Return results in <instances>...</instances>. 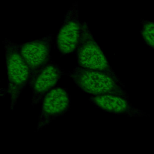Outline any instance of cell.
Returning <instances> with one entry per match:
<instances>
[{
    "instance_id": "cell-1",
    "label": "cell",
    "mask_w": 154,
    "mask_h": 154,
    "mask_svg": "<svg viewBox=\"0 0 154 154\" xmlns=\"http://www.w3.org/2000/svg\"><path fill=\"white\" fill-rule=\"evenodd\" d=\"M68 75L82 91L93 96L114 95L129 100L125 85L117 75L75 67Z\"/></svg>"
},
{
    "instance_id": "cell-2",
    "label": "cell",
    "mask_w": 154,
    "mask_h": 154,
    "mask_svg": "<svg viewBox=\"0 0 154 154\" xmlns=\"http://www.w3.org/2000/svg\"><path fill=\"white\" fill-rule=\"evenodd\" d=\"M3 44L7 75V93L10 99V109L13 110L21 93L29 84L31 71L20 54L19 44L8 38L3 41Z\"/></svg>"
},
{
    "instance_id": "cell-3",
    "label": "cell",
    "mask_w": 154,
    "mask_h": 154,
    "mask_svg": "<svg viewBox=\"0 0 154 154\" xmlns=\"http://www.w3.org/2000/svg\"><path fill=\"white\" fill-rule=\"evenodd\" d=\"M75 54L79 67L116 75L85 21L81 22L79 40Z\"/></svg>"
},
{
    "instance_id": "cell-4",
    "label": "cell",
    "mask_w": 154,
    "mask_h": 154,
    "mask_svg": "<svg viewBox=\"0 0 154 154\" xmlns=\"http://www.w3.org/2000/svg\"><path fill=\"white\" fill-rule=\"evenodd\" d=\"M81 24L78 2H75L64 15L63 22L57 33L56 48L61 55L75 53L79 40Z\"/></svg>"
},
{
    "instance_id": "cell-5",
    "label": "cell",
    "mask_w": 154,
    "mask_h": 154,
    "mask_svg": "<svg viewBox=\"0 0 154 154\" xmlns=\"http://www.w3.org/2000/svg\"><path fill=\"white\" fill-rule=\"evenodd\" d=\"M64 73L62 68L50 60L39 69L31 78L28 85L31 89V106L42 102L45 96L56 87Z\"/></svg>"
},
{
    "instance_id": "cell-6",
    "label": "cell",
    "mask_w": 154,
    "mask_h": 154,
    "mask_svg": "<svg viewBox=\"0 0 154 154\" xmlns=\"http://www.w3.org/2000/svg\"><path fill=\"white\" fill-rule=\"evenodd\" d=\"M70 96L66 88L57 87L48 93L42 101L37 130L66 114L70 107Z\"/></svg>"
},
{
    "instance_id": "cell-7",
    "label": "cell",
    "mask_w": 154,
    "mask_h": 154,
    "mask_svg": "<svg viewBox=\"0 0 154 154\" xmlns=\"http://www.w3.org/2000/svg\"><path fill=\"white\" fill-rule=\"evenodd\" d=\"M53 34L19 44L20 54L31 71V78L51 58ZM30 78V79H31Z\"/></svg>"
},
{
    "instance_id": "cell-8",
    "label": "cell",
    "mask_w": 154,
    "mask_h": 154,
    "mask_svg": "<svg viewBox=\"0 0 154 154\" xmlns=\"http://www.w3.org/2000/svg\"><path fill=\"white\" fill-rule=\"evenodd\" d=\"M90 102L104 112L128 117H144L150 116L143 110L132 105L129 100L114 95L91 96Z\"/></svg>"
},
{
    "instance_id": "cell-9",
    "label": "cell",
    "mask_w": 154,
    "mask_h": 154,
    "mask_svg": "<svg viewBox=\"0 0 154 154\" xmlns=\"http://www.w3.org/2000/svg\"><path fill=\"white\" fill-rule=\"evenodd\" d=\"M142 28L140 31L143 40L145 43L151 49L154 46V23L153 22L141 19Z\"/></svg>"
}]
</instances>
